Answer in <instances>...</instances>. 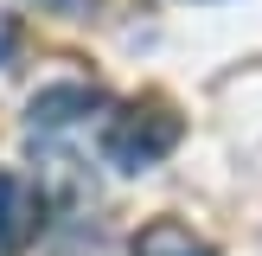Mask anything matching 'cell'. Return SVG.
I'll list each match as a JSON object with an SVG mask.
<instances>
[{
    "label": "cell",
    "mask_w": 262,
    "mask_h": 256,
    "mask_svg": "<svg viewBox=\"0 0 262 256\" xmlns=\"http://www.w3.org/2000/svg\"><path fill=\"white\" fill-rule=\"evenodd\" d=\"M179 135H186V122H179L166 102H135V109H122L109 122L102 160H109L115 173H147V166H160L166 154L179 147Z\"/></svg>",
    "instance_id": "cell-1"
},
{
    "label": "cell",
    "mask_w": 262,
    "mask_h": 256,
    "mask_svg": "<svg viewBox=\"0 0 262 256\" xmlns=\"http://www.w3.org/2000/svg\"><path fill=\"white\" fill-rule=\"evenodd\" d=\"M13 51H19V13L0 7V64H13Z\"/></svg>",
    "instance_id": "cell-5"
},
{
    "label": "cell",
    "mask_w": 262,
    "mask_h": 256,
    "mask_svg": "<svg viewBox=\"0 0 262 256\" xmlns=\"http://www.w3.org/2000/svg\"><path fill=\"white\" fill-rule=\"evenodd\" d=\"M45 224V186L0 166V256H19Z\"/></svg>",
    "instance_id": "cell-3"
},
{
    "label": "cell",
    "mask_w": 262,
    "mask_h": 256,
    "mask_svg": "<svg viewBox=\"0 0 262 256\" xmlns=\"http://www.w3.org/2000/svg\"><path fill=\"white\" fill-rule=\"evenodd\" d=\"M102 109H109L102 83H45L26 102V128H32V135H64V128L90 122V115H102Z\"/></svg>",
    "instance_id": "cell-2"
},
{
    "label": "cell",
    "mask_w": 262,
    "mask_h": 256,
    "mask_svg": "<svg viewBox=\"0 0 262 256\" xmlns=\"http://www.w3.org/2000/svg\"><path fill=\"white\" fill-rule=\"evenodd\" d=\"M135 256H217V250L192 224H179V218H154V224L135 237Z\"/></svg>",
    "instance_id": "cell-4"
}]
</instances>
